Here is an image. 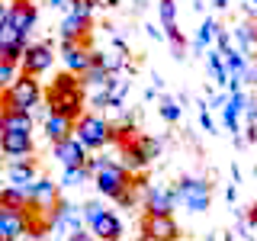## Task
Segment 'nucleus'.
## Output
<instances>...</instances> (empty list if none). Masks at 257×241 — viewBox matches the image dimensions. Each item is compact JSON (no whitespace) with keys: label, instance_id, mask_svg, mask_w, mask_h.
Wrapping results in <instances>:
<instances>
[{"label":"nucleus","instance_id":"31","mask_svg":"<svg viewBox=\"0 0 257 241\" xmlns=\"http://www.w3.org/2000/svg\"><path fill=\"white\" fill-rule=\"evenodd\" d=\"M199 123H203V129H209V132H215V123H212V116H209L206 109L199 112Z\"/></svg>","mask_w":257,"mask_h":241},{"label":"nucleus","instance_id":"32","mask_svg":"<svg viewBox=\"0 0 257 241\" xmlns=\"http://www.w3.org/2000/svg\"><path fill=\"white\" fill-rule=\"evenodd\" d=\"M119 0H93V7H100V10H112Z\"/></svg>","mask_w":257,"mask_h":241},{"label":"nucleus","instance_id":"4","mask_svg":"<svg viewBox=\"0 0 257 241\" xmlns=\"http://www.w3.org/2000/svg\"><path fill=\"white\" fill-rule=\"evenodd\" d=\"M174 196L190 212H206L209 203H212V187H209V180H203V177H180L174 183Z\"/></svg>","mask_w":257,"mask_h":241},{"label":"nucleus","instance_id":"24","mask_svg":"<svg viewBox=\"0 0 257 241\" xmlns=\"http://www.w3.org/2000/svg\"><path fill=\"white\" fill-rule=\"evenodd\" d=\"M215 36H219V23H215V20H206V23H203V29L196 32V48H206Z\"/></svg>","mask_w":257,"mask_h":241},{"label":"nucleus","instance_id":"21","mask_svg":"<svg viewBox=\"0 0 257 241\" xmlns=\"http://www.w3.org/2000/svg\"><path fill=\"white\" fill-rule=\"evenodd\" d=\"M71 132H74V126H71L64 116H52V112L45 116V135L52 139V145H55V142L71 139Z\"/></svg>","mask_w":257,"mask_h":241},{"label":"nucleus","instance_id":"11","mask_svg":"<svg viewBox=\"0 0 257 241\" xmlns=\"http://www.w3.org/2000/svg\"><path fill=\"white\" fill-rule=\"evenodd\" d=\"M158 7H161V26H164L167 39L174 42L177 58H183V48H187V36H183L180 26H177V4H174V0H158Z\"/></svg>","mask_w":257,"mask_h":241},{"label":"nucleus","instance_id":"37","mask_svg":"<svg viewBox=\"0 0 257 241\" xmlns=\"http://www.w3.org/2000/svg\"><path fill=\"white\" fill-rule=\"evenodd\" d=\"M23 241H32V238H23Z\"/></svg>","mask_w":257,"mask_h":241},{"label":"nucleus","instance_id":"35","mask_svg":"<svg viewBox=\"0 0 257 241\" xmlns=\"http://www.w3.org/2000/svg\"><path fill=\"white\" fill-rule=\"evenodd\" d=\"M215 7H219V10H225V7H228V0H212Z\"/></svg>","mask_w":257,"mask_h":241},{"label":"nucleus","instance_id":"6","mask_svg":"<svg viewBox=\"0 0 257 241\" xmlns=\"http://www.w3.org/2000/svg\"><path fill=\"white\" fill-rule=\"evenodd\" d=\"M93 183H96V190H100L103 196L119 199L128 187H132V174H128L119 161H106V164L93 174Z\"/></svg>","mask_w":257,"mask_h":241},{"label":"nucleus","instance_id":"30","mask_svg":"<svg viewBox=\"0 0 257 241\" xmlns=\"http://www.w3.org/2000/svg\"><path fill=\"white\" fill-rule=\"evenodd\" d=\"M68 241H96L87 228H80V231H74V235H68Z\"/></svg>","mask_w":257,"mask_h":241},{"label":"nucleus","instance_id":"33","mask_svg":"<svg viewBox=\"0 0 257 241\" xmlns=\"http://www.w3.org/2000/svg\"><path fill=\"white\" fill-rule=\"evenodd\" d=\"M4 26H7V4L0 0V29H4Z\"/></svg>","mask_w":257,"mask_h":241},{"label":"nucleus","instance_id":"25","mask_svg":"<svg viewBox=\"0 0 257 241\" xmlns=\"http://www.w3.org/2000/svg\"><path fill=\"white\" fill-rule=\"evenodd\" d=\"M93 0H71V10L68 13H74V16H80V20H90L93 23Z\"/></svg>","mask_w":257,"mask_h":241},{"label":"nucleus","instance_id":"20","mask_svg":"<svg viewBox=\"0 0 257 241\" xmlns=\"http://www.w3.org/2000/svg\"><path fill=\"white\" fill-rule=\"evenodd\" d=\"M0 132L32 135V116L29 112H0Z\"/></svg>","mask_w":257,"mask_h":241},{"label":"nucleus","instance_id":"13","mask_svg":"<svg viewBox=\"0 0 257 241\" xmlns=\"http://www.w3.org/2000/svg\"><path fill=\"white\" fill-rule=\"evenodd\" d=\"M61 42H84V45H90V36H93V23L90 20H80V16L74 13H68L61 20Z\"/></svg>","mask_w":257,"mask_h":241},{"label":"nucleus","instance_id":"16","mask_svg":"<svg viewBox=\"0 0 257 241\" xmlns=\"http://www.w3.org/2000/svg\"><path fill=\"white\" fill-rule=\"evenodd\" d=\"M55 158L64 164V171H71V167H84L87 151H84V145L71 135V139H64V142H55Z\"/></svg>","mask_w":257,"mask_h":241},{"label":"nucleus","instance_id":"2","mask_svg":"<svg viewBox=\"0 0 257 241\" xmlns=\"http://www.w3.org/2000/svg\"><path fill=\"white\" fill-rule=\"evenodd\" d=\"M42 100V84L29 74H16L7 90H0V112H29Z\"/></svg>","mask_w":257,"mask_h":241},{"label":"nucleus","instance_id":"17","mask_svg":"<svg viewBox=\"0 0 257 241\" xmlns=\"http://www.w3.org/2000/svg\"><path fill=\"white\" fill-rule=\"evenodd\" d=\"M90 235L96 241H122V222H119L116 212H109V209H106V212L90 225Z\"/></svg>","mask_w":257,"mask_h":241},{"label":"nucleus","instance_id":"14","mask_svg":"<svg viewBox=\"0 0 257 241\" xmlns=\"http://www.w3.org/2000/svg\"><path fill=\"white\" fill-rule=\"evenodd\" d=\"M26 45H29V42H26V36L13 32L10 26L0 29V61H4V64H13V68H16V61L23 58Z\"/></svg>","mask_w":257,"mask_h":241},{"label":"nucleus","instance_id":"9","mask_svg":"<svg viewBox=\"0 0 257 241\" xmlns=\"http://www.w3.org/2000/svg\"><path fill=\"white\" fill-rule=\"evenodd\" d=\"M180 228H177L174 215H148L142 219V241H177Z\"/></svg>","mask_w":257,"mask_h":241},{"label":"nucleus","instance_id":"34","mask_svg":"<svg viewBox=\"0 0 257 241\" xmlns=\"http://www.w3.org/2000/svg\"><path fill=\"white\" fill-rule=\"evenodd\" d=\"M247 222H251V225H257V203H254L251 209H247Z\"/></svg>","mask_w":257,"mask_h":241},{"label":"nucleus","instance_id":"10","mask_svg":"<svg viewBox=\"0 0 257 241\" xmlns=\"http://www.w3.org/2000/svg\"><path fill=\"white\" fill-rule=\"evenodd\" d=\"M61 61H64V71H68V74L80 77L93 64V48L84 45V42H61Z\"/></svg>","mask_w":257,"mask_h":241},{"label":"nucleus","instance_id":"19","mask_svg":"<svg viewBox=\"0 0 257 241\" xmlns=\"http://www.w3.org/2000/svg\"><path fill=\"white\" fill-rule=\"evenodd\" d=\"M26 196L32 199V203H39V206H55L61 199V193H58V187H55L48 177H42V180H32L26 187Z\"/></svg>","mask_w":257,"mask_h":241},{"label":"nucleus","instance_id":"12","mask_svg":"<svg viewBox=\"0 0 257 241\" xmlns=\"http://www.w3.org/2000/svg\"><path fill=\"white\" fill-rule=\"evenodd\" d=\"M174 206H177L174 187H148L145 190V209H148V215H174Z\"/></svg>","mask_w":257,"mask_h":241},{"label":"nucleus","instance_id":"28","mask_svg":"<svg viewBox=\"0 0 257 241\" xmlns=\"http://www.w3.org/2000/svg\"><path fill=\"white\" fill-rule=\"evenodd\" d=\"M103 212H106V209H103L100 203H87V206H84V212H80V219H84L87 225H93V222H96V219H100V215H103Z\"/></svg>","mask_w":257,"mask_h":241},{"label":"nucleus","instance_id":"7","mask_svg":"<svg viewBox=\"0 0 257 241\" xmlns=\"http://www.w3.org/2000/svg\"><path fill=\"white\" fill-rule=\"evenodd\" d=\"M36 20H39V7L32 0H10L7 4V26L20 36H29L36 29Z\"/></svg>","mask_w":257,"mask_h":241},{"label":"nucleus","instance_id":"22","mask_svg":"<svg viewBox=\"0 0 257 241\" xmlns=\"http://www.w3.org/2000/svg\"><path fill=\"white\" fill-rule=\"evenodd\" d=\"M0 206L20 212V209L26 206V190H20V187H4V190H0Z\"/></svg>","mask_w":257,"mask_h":241},{"label":"nucleus","instance_id":"1","mask_svg":"<svg viewBox=\"0 0 257 241\" xmlns=\"http://www.w3.org/2000/svg\"><path fill=\"white\" fill-rule=\"evenodd\" d=\"M45 96V106L52 116H64L71 126L77 123L80 116H84V106H87V90L84 84H80V77L68 74V71H61V74H55V80L42 90Z\"/></svg>","mask_w":257,"mask_h":241},{"label":"nucleus","instance_id":"38","mask_svg":"<svg viewBox=\"0 0 257 241\" xmlns=\"http://www.w3.org/2000/svg\"><path fill=\"white\" fill-rule=\"evenodd\" d=\"M177 241H180V238H177Z\"/></svg>","mask_w":257,"mask_h":241},{"label":"nucleus","instance_id":"36","mask_svg":"<svg viewBox=\"0 0 257 241\" xmlns=\"http://www.w3.org/2000/svg\"><path fill=\"white\" fill-rule=\"evenodd\" d=\"M199 7H206V0H193V10H199Z\"/></svg>","mask_w":257,"mask_h":241},{"label":"nucleus","instance_id":"29","mask_svg":"<svg viewBox=\"0 0 257 241\" xmlns=\"http://www.w3.org/2000/svg\"><path fill=\"white\" fill-rule=\"evenodd\" d=\"M13 80H16V68H13V64H4V61H0V90H7Z\"/></svg>","mask_w":257,"mask_h":241},{"label":"nucleus","instance_id":"3","mask_svg":"<svg viewBox=\"0 0 257 241\" xmlns=\"http://www.w3.org/2000/svg\"><path fill=\"white\" fill-rule=\"evenodd\" d=\"M158 151H161V142L151 139V135H145V132H139L132 142L119 145V155H122L119 164H122L128 174H142V171H148L151 158H158Z\"/></svg>","mask_w":257,"mask_h":241},{"label":"nucleus","instance_id":"5","mask_svg":"<svg viewBox=\"0 0 257 241\" xmlns=\"http://www.w3.org/2000/svg\"><path fill=\"white\" fill-rule=\"evenodd\" d=\"M109 126L103 116H93V112H84V116L74 123V139L84 145V151H100V148H106L109 145Z\"/></svg>","mask_w":257,"mask_h":241},{"label":"nucleus","instance_id":"18","mask_svg":"<svg viewBox=\"0 0 257 241\" xmlns=\"http://www.w3.org/2000/svg\"><path fill=\"white\" fill-rule=\"evenodd\" d=\"M36 158H16L10 161V167H7V180L13 183V187H20V190H26L32 180H36Z\"/></svg>","mask_w":257,"mask_h":241},{"label":"nucleus","instance_id":"15","mask_svg":"<svg viewBox=\"0 0 257 241\" xmlns=\"http://www.w3.org/2000/svg\"><path fill=\"white\" fill-rule=\"evenodd\" d=\"M0 151H4L10 161H16V158H29L32 151H36V145H32V135L0 132Z\"/></svg>","mask_w":257,"mask_h":241},{"label":"nucleus","instance_id":"26","mask_svg":"<svg viewBox=\"0 0 257 241\" xmlns=\"http://www.w3.org/2000/svg\"><path fill=\"white\" fill-rule=\"evenodd\" d=\"M161 116H164L167 123H177V119H180V106H177L174 96H164V100H161Z\"/></svg>","mask_w":257,"mask_h":241},{"label":"nucleus","instance_id":"23","mask_svg":"<svg viewBox=\"0 0 257 241\" xmlns=\"http://www.w3.org/2000/svg\"><path fill=\"white\" fill-rule=\"evenodd\" d=\"M209 68H212V74H215V80H219L222 87H228V84H231L228 64H225V58H222L219 52H209Z\"/></svg>","mask_w":257,"mask_h":241},{"label":"nucleus","instance_id":"27","mask_svg":"<svg viewBox=\"0 0 257 241\" xmlns=\"http://www.w3.org/2000/svg\"><path fill=\"white\" fill-rule=\"evenodd\" d=\"M87 177H90V174H87L84 167H71V171H64V177H61V183H68V187H80V183H84Z\"/></svg>","mask_w":257,"mask_h":241},{"label":"nucleus","instance_id":"8","mask_svg":"<svg viewBox=\"0 0 257 241\" xmlns=\"http://www.w3.org/2000/svg\"><path fill=\"white\" fill-rule=\"evenodd\" d=\"M52 61H55V52H52V45L48 42H32L26 45V52H23V58H20V74H29V77H39L42 71L52 68Z\"/></svg>","mask_w":257,"mask_h":241}]
</instances>
